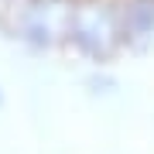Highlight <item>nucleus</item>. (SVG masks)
<instances>
[{
	"label": "nucleus",
	"instance_id": "f03ea898",
	"mask_svg": "<svg viewBox=\"0 0 154 154\" xmlns=\"http://www.w3.org/2000/svg\"><path fill=\"white\" fill-rule=\"evenodd\" d=\"M154 31V4L151 0H134L123 11V34L127 38H144Z\"/></svg>",
	"mask_w": 154,
	"mask_h": 154
},
{
	"label": "nucleus",
	"instance_id": "7ed1b4c3",
	"mask_svg": "<svg viewBox=\"0 0 154 154\" xmlns=\"http://www.w3.org/2000/svg\"><path fill=\"white\" fill-rule=\"evenodd\" d=\"M0 103H4V89H0Z\"/></svg>",
	"mask_w": 154,
	"mask_h": 154
},
{
	"label": "nucleus",
	"instance_id": "f257e3e1",
	"mask_svg": "<svg viewBox=\"0 0 154 154\" xmlns=\"http://www.w3.org/2000/svg\"><path fill=\"white\" fill-rule=\"evenodd\" d=\"M72 34H75L79 48L86 55H96V58H106L116 48V41H120L116 31H113V24L106 17H99V14H82L75 21V28H72Z\"/></svg>",
	"mask_w": 154,
	"mask_h": 154
}]
</instances>
